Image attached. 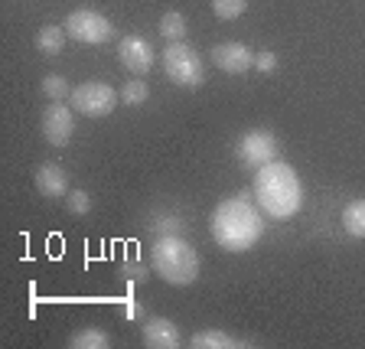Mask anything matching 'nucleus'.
Listing matches in <instances>:
<instances>
[{
    "label": "nucleus",
    "instance_id": "5701e85b",
    "mask_svg": "<svg viewBox=\"0 0 365 349\" xmlns=\"http://www.w3.org/2000/svg\"><path fill=\"white\" fill-rule=\"evenodd\" d=\"M153 228H157L160 236H180V232H182V219H180V216H160V219L153 222Z\"/></svg>",
    "mask_w": 365,
    "mask_h": 349
},
{
    "label": "nucleus",
    "instance_id": "7ed1b4c3",
    "mask_svg": "<svg viewBox=\"0 0 365 349\" xmlns=\"http://www.w3.org/2000/svg\"><path fill=\"white\" fill-rule=\"evenodd\" d=\"M150 268L160 281L190 288L199 278V251L180 236H160L150 245Z\"/></svg>",
    "mask_w": 365,
    "mask_h": 349
},
{
    "label": "nucleus",
    "instance_id": "4be33fe9",
    "mask_svg": "<svg viewBox=\"0 0 365 349\" xmlns=\"http://www.w3.org/2000/svg\"><path fill=\"white\" fill-rule=\"evenodd\" d=\"M68 213L76 216H85L91 213V196L85 190H68Z\"/></svg>",
    "mask_w": 365,
    "mask_h": 349
},
{
    "label": "nucleus",
    "instance_id": "0eeeda50",
    "mask_svg": "<svg viewBox=\"0 0 365 349\" xmlns=\"http://www.w3.org/2000/svg\"><path fill=\"white\" fill-rule=\"evenodd\" d=\"M235 157L242 160V167H248V170H261L264 163L277 160V137H274L271 131H264V128L248 131V134H245L242 141H238Z\"/></svg>",
    "mask_w": 365,
    "mask_h": 349
},
{
    "label": "nucleus",
    "instance_id": "ddd939ff",
    "mask_svg": "<svg viewBox=\"0 0 365 349\" xmlns=\"http://www.w3.org/2000/svg\"><path fill=\"white\" fill-rule=\"evenodd\" d=\"M190 346L192 349H238L242 340H235L225 330H199V333L190 336Z\"/></svg>",
    "mask_w": 365,
    "mask_h": 349
},
{
    "label": "nucleus",
    "instance_id": "f3484780",
    "mask_svg": "<svg viewBox=\"0 0 365 349\" xmlns=\"http://www.w3.org/2000/svg\"><path fill=\"white\" fill-rule=\"evenodd\" d=\"M72 349H108L111 346V336L98 327H88V330H78L72 340H68Z\"/></svg>",
    "mask_w": 365,
    "mask_h": 349
},
{
    "label": "nucleus",
    "instance_id": "aec40b11",
    "mask_svg": "<svg viewBox=\"0 0 365 349\" xmlns=\"http://www.w3.org/2000/svg\"><path fill=\"white\" fill-rule=\"evenodd\" d=\"M248 10V0H212V14L219 20H238Z\"/></svg>",
    "mask_w": 365,
    "mask_h": 349
},
{
    "label": "nucleus",
    "instance_id": "f8f14e48",
    "mask_svg": "<svg viewBox=\"0 0 365 349\" xmlns=\"http://www.w3.org/2000/svg\"><path fill=\"white\" fill-rule=\"evenodd\" d=\"M36 190L43 193L46 199H59V196H68V173L59 167V163H43L33 176Z\"/></svg>",
    "mask_w": 365,
    "mask_h": 349
},
{
    "label": "nucleus",
    "instance_id": "423d86ee",
    "mask_svg": "<svg viewBox=\"0 0 365 349\" xmlns=\"http://www.w3.org/2000/svg\"><path fill=\"white\" fill-rule=\"evenodd\" d=\"M62 26H66L68 39H76L82 46H101L114 36L111 20L105 14H98V10H72Z\"/></svg>",
    "mask_w": 365,
    "mask_h": 349
},
{
    "label": "nucleus",
    "instance_id": "9b49d317",
    "mask_svg": "<svg viewBox=\"0 0 365 349\" xmlns=\"http://www.w3.org/2000/svg\"><path fill=\"white\" fill-rule=\"evenodd\" d=\"M144 346L147 349H176V346H182V333L173 320L153 317L144 323Z\"/></svg>",
    "mask_w": 365,
    "mask_h": 349
},
{
    "label": "nucleus",
    "instance_id": "20e7f679",
    "mask_svg": "<svg viewBox=\"0 0 365 349\" xmlns=\"http://www.w3.org/2000/svg\"><path fill=\"white\" fill-rule=\"evenodd\" d=\"M163 62V72H167L170 82L182 85V88H199L205 82V62L202 56L186 43H170L160 56Z\"/></svg>",
    "mask_w": 365,
    "mask_h": 349
},
{
    "label": "nucleus",
    "instance_id": "39448f33",
    "mask_svg": "<svg viewBox=\"0 0 365 349\" xmlns=\"http://www.w3.org/2000/svg\"><path fill=\"white\" fill-rule=\"evenodd\" d=\"M118 98H121V91H114L108 82H82L78 88H72L68 105L85 118H108L118 108Z\"/></svg>",
    "mask_w": 365,
    "mask_h": 349
},
{
    "label": "nucleus",
    "instance_id": "2eb2a0df",
    "mask_svg": "<svg viewBox=\"0 0 365 349\" xmlns=\"http://www.w3.org/2000/svg\"><path fill=\"white\" fill-rule=\"evenodd\" d=\"M342 228L352 238H365V199H352L349 206H342Z\"/></svg>",
    "mask_w": 365,
    "mask_h": 349
},
{
    "label": "nucleus",
    "instance_id": "6e6552de",
    "mask_svg": "<svg viewBox=\"0 0 365 349\" xmlns=\"http://www.w3.org/2000/svg\"><path fill=\"white\" fill-rule=\"evenodd\" d=\"M118 59H121V66L130 76H147L157 66V49H153V43L147 36L130 33V36H121V43H118Z\"/></svg>",
    "mask_w": 365,
    "mask_h": 349
},
{
    "label": "nucleus",
    "instance_id": "9d476101",
    "mask_svg": "<svg viewBox=\"0 0 365 349\" xmlns=\"http://www.w3.org/2000/svg\"><path fill=\"white\" fill-rule=\"evenodd\" d=\"M212 66L228 76H245L248 69H255V53L245 43H219L212 46Z\"/></svg>",
    "mask_w": 365,
    "mask_h": 349
},
{
    "label": "nucleus",
    "instance_id": "dca6fc26",
    "mask_svg": "<svg viewBox=\"0 0 365 349\" xmlns=\"http://www.w3.org/2000/svg\"><path fill=\"white\" fill-rule=\"evenodd\" d=\"M186 16L180 14V10H167V14L160 16V36H167L170 43H182L186 39Z\"/></svg>",
    "mask_w": 365,
    "mask_h": 349
},
{
    "label": "nucleus",
    "instance_id": "1a4fd4ad",
    "mask_svg": "<svg viewBox=\"0 0 365 349\" xmlns=\"http://www.w3.org/2000/svg\"><path fill=\"white\" fill-rule=\"evenodd\" d=\"M72 134H76V108L49 101V108L43 111V137L53 147H66Z\"/></svg>",
    "mask_w": 365,
    "mask_h": 349
},
{
    "label": "nucleus",
    "instance_id": "f03ea898",
    "mask_svg": "<svg viewBox=\"0 0 365 349\" xmlns=\"http://www.w3.org/2000/svg\"><path fill=\"white\" fill-rule=\"evenodd\" d=\"M255 203L267 219H294L304 206V183L297 176V170L284 160H271L261 170H255Z\"/></svg>",
    "mask_w": 365,
    "mask_h": 349
},
{
    "label": "nucleus",
    "instance_id": "6ab92c4d",
    "mask_svg": "<svg viewBox=\"0 0 365 349\" xmlns=\"http://www.w3.org/2000/svg\"><path fill=\"white\" fill-rule=\"evenodd\" d=\"M43 95L49 101H62V98H68L72 95V88H68V82L62 76H56V72H49V76L43 79Z\"/></svg>",
    "mask_w": 365,
    "mask_h": 349
},
{
    "label": "nucleus",
    "instance_id": "a211bd4d",
    "mask_svg": "<svg viewBox=\"0 0 365 349\" xmlns=\"http://www.w3.org/2000/svg\"><path fill=\"white\" fill-rule=\"evenodd\" d=\"M147 98H150V85L144 82V79H128L121 88V105H147Z\"/></svg>",
    "mask_w": 365,
    "mask_h": 349
},
{
    "label": "nucleus",
    "instance_id": "412c9836",
    "mask_svg": "<svg viewBox=\"0 0 365 349\" xmlns=\"http://www.w3.org/2000/svg\"><path fill=\"white\" fill-rule=\"evenodd\" d=\"M150 271H153L150 261H147V265H144V261H134V265H130V261H124V265H121V274L128 278V281H134V284H144L147 278H150Z\"/></svg>",
    "mask_w": 365,
    "mask_h": 349
},
{
    "label": "nucleus",
    "instance_id": "f257e3e1",
    "mask_svg": "<svg viewBox=\"0 0 365 349\" xmlns=\"http://www.w3.org/2000/svg\"><path fill=\"white\" fill-rule=\"evenodd\" d=\"M209 228H212L215 245L232 255L255 248L264 236V213L255 203V193H238V196L222 199L212 209Z\"/></svg>",
    "mask_w": 365,
    "mask_h": 349
},
{
    "label": "nucleus",
    "instance_id": "393cba45",
    "mask_svg": "<svg viewBox=\"0 0 365 349\" xmlns=\"http://www.w3.org/2000/svg\"><path fill=\"white\" fill-rule=\"evenodd\" d=\"M140 317H144L140 304H137V300H128V320H140Z\"/></svg>",
    "mask_w": 365,
    "mask_h": 349
},
{
    "label": "nucleus",
    "instance_id": "b1692460",
    "mask_svg": "<svg viewBox=\"0 0 365 349\" xmlns=\"http://www.w3.org/2000/svg\"><path fill=\"white\" fill-rule=\"evenodd\" d=\"M255 69H258V72H274V69H277V56L271 53V49H261V53H255Z\"/></svg>",
    "mask_w": 365,
    "mask_h": 349
},
{
    "label": "nucleus",
    "instance_id": "4468645a",
    "mask_svg": "<svg viewBox=\"0 0 365 349\" xmlns=\"http://www.w3.org/2000/svg\"><path fill=\"white\" fill-rule=\"evenodd\" d=\"M66 26H56V23H46V26H39L36 33V49L43 56H59L62 46H66Z\"/></svg>",
    "mask_w": 365,
    "mask_h": 349
}]
</instances>
